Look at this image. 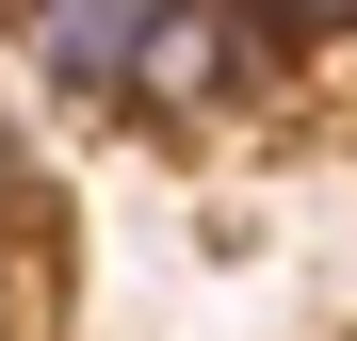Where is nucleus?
<instances>
[{"label": "nucleus", "mask_w": 357, "mask_h": 341, "mask_svg": "<svg viewBox=\"0 0 357 341\" xmlns=\"http://www.w3.org/2000/svg\"><path fill=\"white\" fill-rule=\"evenodd\" d=\"M211 66H227V17H211V0H162V33L130 49L146 98H211Z\"/></svg>", "instance_id": "f03ea898"}, {"label": "nucleus", "mask_w": 357, "mask_h": 341, "mask_svg": "<svg viewBox=\"0 0 357 341\" xmlns=\"http://www.w3.org/2000/svg\"><path fill=\"white\" fill-rule=\"evenodd\" d=\"M276 17H357V0H276Z\"/></svg>", "instance_id": "7ed1b4c3"}, {"label": "nucleus", "mask_w": 357, "mask_h": 341, "mask_svg": "<svg viewBox=\"0 0 357 341\" xmlns=\"http://www.w3.org/2000/svg\"><path fill=\"white\" fill-rule=\"evenodd\" d=\"M146 33H162V0H17V49L49 82H130Z\"/></svg>", "instance_id": "f257e3e1"}]
</instances>
